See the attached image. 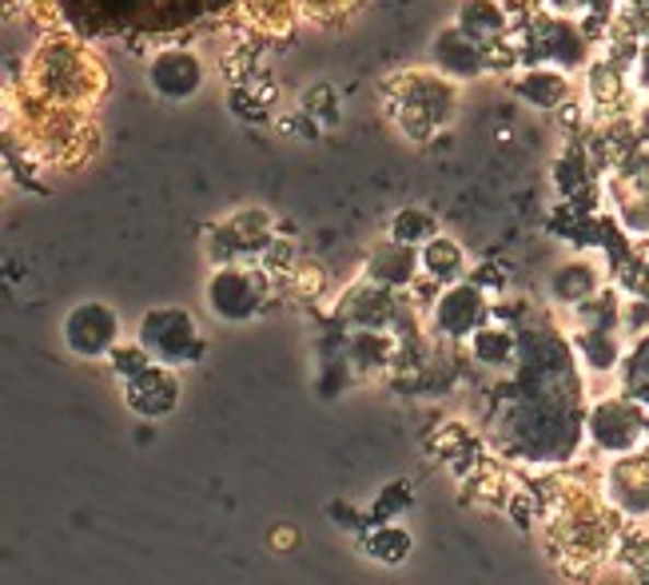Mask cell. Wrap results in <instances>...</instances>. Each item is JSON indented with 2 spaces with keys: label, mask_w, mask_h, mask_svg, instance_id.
<instances>
[{
  "label": "cell",
  "mask_w": 649,
  "mask_h": 585,
  "mask_svg": "<svg viewBox=\"0 0 649 585\" xmlns=\"http://www.w3.org/2000/svg\"><path fill=\"white\" fill-rule=\"evenodd\" d=\"M140 335L148 354L160 359V363H192L204 351L196 323H192L187 311H152V315H143Z\"/></svg>",
  "instance_id": "1"
},
{
  "label": "cell",
  "mask_w": 649,
  "mask_h": 585,
  "mask_svg": "<svg viewBox=\"0 0 649 585\" xmlns=\"http://www.w3.org/2000/svg\"><path fill=\"white\" fill-rule=\"evenodd\" d=\"M116 335H120V323H116V315L104 303H80V307L68 311L65 342L80 359L112 354L116 351Z\"/></svg>",
  "instance_id": "2"
},
{
  "label": "cell",
  "mask_w": 649,
  "mask_h": 585,
  "mask_svg": "<svg viewBox=\"0 0 649 585\" xmlns=\"http://www.w3.org/2000/svg\"><path fill=\"white\" fill-rule=\"evenodd\" d=\"M259 299H264L259 279H255L252 271H240V267H223L208 283V307L228 323L252 319L255 307H259Z\"/></svg>",
  "instance_id": "3"
},
{
  "label": "cell",
  "mask_w": 649,
  "mask_h": 585,
  "mask_svg": "<svg viewBox=\"0 0 649 585\" xmlns=\"http://www.w3.org/2000/svg\"><path fill=\"white\" fill-rule=\"evenodd\" d=\"M148 80H152V89L164 100H187L204 84V68H199L196 56L184 52V48H167V52H160L152 60Z\"/></svg>",
  "instance_id": "4"
},
{
  "label": "cell",
  "mask_w": 649,
  "mask_h": 585,
  "mask_svg": "<svg viewBox=\"0 0 649 585\" xmlns=\"http://www.w3.org/2000/svg\"><path fill=\"white\" fill-rule=\"evenodd\" d=\"M590 434L605 451H629L638 442V414L626 410L622 402H602L590 419Z\"/></svg>",
  "instance_id": "5"
},
{
  "label": "cell",
  "mask_w": 649,
  "mask_h": 585,
  "mask_svg": "<svg viewBox=\"0 0 649 585\" xmlns=\"http://www.w3.org/2000/svg\"><path fill=\"white\" fill-rule=\"evenodd\" d=\"M128 402H132L140 414H152V419H160V414H167V410L176 407V383L164 375V371H143V375L128 378Z\"/></svg>",
  "instance_id": "6"
},
{
  "label": "cell",
  "mask_w": 649,
  "mask_h": 585,
  "mask_svg": "<svg viewBox=\"0 0 649 585\" xmlns=\"http://www.w3.org/2000/svg\"><path fill=\"white\" fill-rule=\"evenodd\" d=\"M483 315V299H478V288H451L447 295L439 299V323L447 327L451 335H463L471 331L474 323Z\"/></svg>",
  "instance_id": "7"
},
{
  "label": "cell",
  "mask_w": 649,
  "mask_h": 585,
  "mask_svg": "<svg viewBox=\"0 0 649 585\" xmlns=\"http://www.w3.org/2000/svg\"><path fill=\"white\" fill-rule=\"evenodd\" d=\"M422 267H427V276L434 279V283H451V279L463 276L466 255H463V247L454 244V239L434 235L430 244H422Z\"/></svg>",
  "instance_id": "8"
},
{
  "label": "cell",
  "mask_w": 649,
  "mask_h": 585,
  "mask_svg": "<svg viewBox=\"0 0 649 585\" xmlns=\"http://www.w3.org/2000/svg\"><path fill=\"white\" fill-rule=\"evenodd\" d=\"M459 28L471 36L474 45L495 40V36H502V9L495 0H466L463 12H459Z\"/></svg>",
  "instance_id": "9"
},
{
  "label": "cell",
  "mask_w": 649,
  "mask_h": 585,
  "mask_svg": "<svg viewBox=\"0 0 649 585\" xmlns=\"http://www.w3.org/2000/svg\"><path fill=\"white\" fill-rule=\"evenodd\" d=\"M434 56L447 72H459V77H474L478 72V52H474V40L463 33V28H451V33L439 36L434 45Z\"/></svg>",
  "instance_id": "10"
},
{
  "label": "cell",
  "mask_w": 649,
  "mask_h": 585,
  "mask_svg": "<svg viewBox=\"0 0 649 585\" xmlns=\"http://www.w3.org/2000/svg\"><path fill=\"white\" fill-rule=\"evenodd\" d=\"M598 291V276L594 267L586 264H566L561 271H554V295L561 303H582L586 295H594Z\"/></svg>",
  "instance_id": "11"
},
{
  "label": "cell",
  "mask_w": 649,
  "mask_h": 585,
  "mask_svg": "<svg viewBox=\"0 0 649 585\" xmlns=\"http://www.w3.org/2000/svg\"><path fill=\"white\" fill-rule=\"evenodd\" d=\"M439 235V227H434V220H430L427 211H418V208H407V211H398L395 220H391V239L395 244H430Z\"/></svg>",
  "instance_id": "12"
},
{
  "label": "cell",
  "mask_w": 649,
  "mask_h": 585,
  "mask_svg": "<svg viewBox=\"0 0 649 585\" xmlns=\"http://www.w3.org/2000/svg\"><path fill=\"white\" fill-rule=\"evenodd\" d=\"M415 276V255L407 251V244H391L386 251H379L374 259V279L383 288H395V283H407Z\"/></svg>",
  "instance_id": "13"
},
{
  "label": "cell",
  "mask_w": 649,
  "mask_h": 585,
  "mask_svg": "<svg viewBox=\"0 0 649 585\" xmlns=\"http://www.w3.org/2000/svg\"><path fill=\"white\" fill-rule=\"evenodd\" d=\"M410 553V534L398 530V526H383V530L371 534V558L386 565H398Z\"/></svg>",
  "instance_id": "14"
},
{
  "label": "cell",
  "mask_w": 649,
  "mask_h": 585,
  "mask_svg": "<svg viewBox=\"0 0 649 585\" xmlns=\"http://www.w3.org/2000/svg\"><path fill=\"white\" fill-rule=\"evenodd\" d=\"M530 104H538V108H554L566 100V80L554 77V72H530L526 84H522Z\"/></svg>",
  "instance_id": "15"
},
{
  "label": "cell",
  "mask_w": 649,
  "mask_h": 585,
  "mask_svg": "<svg viewBox=\"0 0 649 585\" xmlns=\"http://www.w3.org/2000/svg\"><path fill=\"white\" fill-rule=\"evenodd\" d=\"M471 347H474V354H478L483 363H507L510 351H514L510 335L507 331H495V327H483V331H474Z\"/></svg>",
  "instance_id": "16"
},
{
  "label": "cell",
  "mask_w": 649,
  "mask_h": 585,
  "mask_svg": "<svg viewBox=\"0 0 649 585\" xmlns=\"http://www.w3.org/2000/svg\"><path fill=\"white\" fill-rule=\"evenodd\" d=\"M112 366H116L124 378H136L152 366V354H148V347H116V351H112Z\"/></svg>",
  "instance_id": "17"
},
{
  "label": "cell",
  "mask_w": 649,
  "mask_h": 585,
  "mask_svg": "<svg viewBox=\"0 0 649 585\" xmlns=\"http://www.w3.org/2000/svg\"><path fill=\"white\" fill-rule=\"evenodd\" d=\"M586 347H590V351H586V359H590V363L594 366H614L617 363V351H614V342L610 339H602V335H594V339H586Z\"/></svg>",
  "instance_id": "18"
}]
</instances>
